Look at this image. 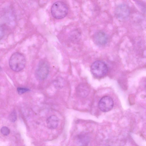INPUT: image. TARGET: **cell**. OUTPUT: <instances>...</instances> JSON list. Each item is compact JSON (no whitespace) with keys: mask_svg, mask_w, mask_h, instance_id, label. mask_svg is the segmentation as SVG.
<instances>
[{"mask_svg":"<svg viewBox=\"0 0 146 146\" xmlns=\"http://www.w3.org/2000/svg\"><path fill=\"white\" fill-rule=\"evenodd\" d=\"M26 64L24 56L19 52L13 54L10 58L9 65L11 69L15 72H19L24 69Z\"/></svg>","mask_w":146,"mask_h":146,"instance_id":"1","label":"cell"},{"mask_svg":"<svg viewBox=\"0 0 146 146\" xmlns=\"http://www.w3.org/2000/svg\"><path fill=\"white\" fill-rule=\"evenodd\" d=\"M68 8L67 5L61 1L55 2L52 5L51 13L54 17L57 19L64 18L67 14Z\"/></svg>","mask_w":146,"mask_h":146,"instance_id":"2","label":"cell"},{"mask_svg":"<svg viewBox=\"0 0 146 146\" xmlns=\"http://www.w3.org/2000/svg\"><path fill=\"white\" fill-rule=\"evenodd\" d=\"M90 70L94 76L100 78L104 76L107 74L108 68L107 65L104 62L97 60L92 64Z\"/></svg>","mask_w":146,"mask_h":146,"instance_id":"3","label":"cell"},{"mask_svg":"<svg viewBox=\"0 0 146 146\" xmlns=\"http://www.w3.org/2000/svg\"><path fill=\"white\" fill-rule=\"evenodd\" d=\"M50 67L48 62L45 60H42L39 62L35 72L36 78L39 80L46 79L49 72Z\"/></svg>","mask_w":146,"mask_h":146,"instance_id":"4","label":"cell"},{"mask_svg":"<svg viewBox=\"0 0 146 146\" xmlns=\"http://www.w3.org/2000/svg\"><path fill=\"white\" fill-rule=\"evenodd\" d=\"M114 103L112 99L108 96L102 97L100 100L98 106L102 111L106 112L111 110L113 108Z\"/></svg>","mask_w":146,"mask_h":146,"instance_id":"5","label":"cell"},{"mask_svg":"<svg viewBox=\"0 0 146 146\" xmlns=\"http://www.w3.org/2000/svg\"><path fill=\"white\" fill-rule=\"evenodd\" d=\"M93 40L94 43L96 45L102 46L107 43L108 38L105 33L100 31L94 34L93 37Z\"/></svg>","mask_w":146,"mask_h":146,"instance_id":"6","label":"cell"},{"mask_svg":"<svg viewBox=\"0 0 146 146\" xmlns=\"http://www.w3.org/2000/svg\"><path fill=\"white\" fill-rule=\"evenodd\" d=\"M129 13V10L128 6L125 4H121L116 8L115 14L119 18L123 19L127 17Z\"/></svg>","mask_w":146,"mask_h":146,"instance_id":"7","label":"cell"},{"mask_svg":"<svg viewBox=\"0 0 146 146\" xmlns=\"http://www.w3.org/2000/svg\"><path fill=\"white\" fill-rule=\"evenodd\" d=\"M59 120L58 117L55 115H52L49 117L46 121L48 127L51 129H56L58 126Z\"/></svg>","mask_w":146,"mask_h":146,"instance_id":"8","label":"cell"},{"mask_svg":"<svg viewBox=\"0 0 146 146\" xmlns=\"http://www.w3.org/2000/svg\"><path fill=\"white\" fill-rule=\"evenodd\" d=\"M76 92L80 96L85 97L87 96L89 93V89L87 85L84 84H79L77 87Z\"/></svg>","mask_w":146,"mask_h":146,"instance_id":"9","label":"cell"},{"mask_svg":"<svg viewBox=\"0 0 146 146\" xmlns=\"http://www.w3.org/2000/svg\"><path fill=\"white\" fill-rule=\"evenodd\" d=\"M78 141L81 146H86L89 142V138L84 134L79 135L77 137Z\"/></svg>","mask_w":146,"mask_h":146,"instance_id":"10","label":"cell"},{"mask_svg":"<svg viewBox=\"0 0 146 146\" xmlns=\"http://www.w3.org/2000/svg\"><path fill=\"white\" fill-rule=\"evenodd\" d=\"M10 121L12 122H14L17 119L16 113L15 111H13L10 114L9 116Z\"/></svg>","mask_w":146,"mask_h":146,"instance_id":"11","label":"cell"},{"mask_svg":"<svg viewBox=\"0 0 146 146\" xmlns=\"http://www.w3.org/2000/svg\"><path fill=\"white\" fill-rule=\"evenodd\" d=\"M1 132L2 134L6 136L9 134L10 131L8 127L6 126H3L1 128Z\"/></svg>","mask_w":146,"mask_h":146,"instance_id":"12","label":"cell"},{"mask_svg":"<svg viewBox=\"0 0 146 146\" xmlns=\"http://www.w3.org/2000/svg\"><path fill=\"white\" fill-rule=\"evenodd\" d=\"M29 90V89L25 88L18 87L17 89V92L20 95L22 94Z\"/></svg>","mask_w":146,"mask_h":146,"instance_id":"13","label":"cell"},{"mask_svg":"<svg viewBox=\"0 0 146 146\" xmlns=\"http://www.w3.org/2000/svg\"><path fill=\"white\" fill-rule=\"evenodd\" d=\"M4 35V31L3 28L0 26V39H1Z\"/></svg>","mask_w":146,"mask_h":146,"instance_id":"14","label":"cell"}]
</instances>
